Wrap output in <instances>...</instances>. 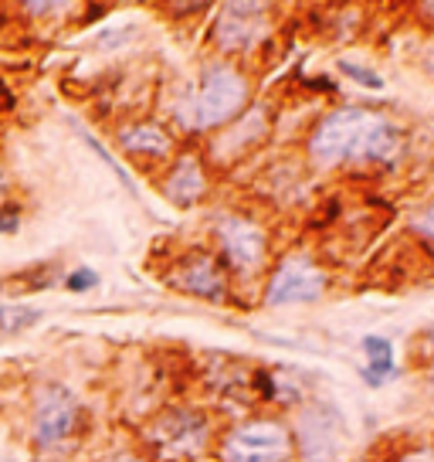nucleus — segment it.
Returning <instances> with one entry per match:
<instances>
[{
  "label": "nucleus",
  "mask_w": 434,
  "mask_h": 462,
  "mask_svg": "<svg viewBox=\"0 0 434 462\" xmlns=\"http://www.w3.org/2000/svg\"><path fill=\"white\" fill-rule=\"evenodd\" d=\"M404 136L401 126L376 109L343 106L319 119L309 136V157L319 167H343V163H387L401 153Z\"/></svg>",
  "instance_id": "obj_1"
},
{
  "label": "nucleus",
  "mask_w": 434,
  "mask_h": 462,
  "mask_svg": "<svg viewBox=\"0 0 434 462\" xmlns=\"http://www.w3.org/2000/svg\"><path fill=\"white\" fill-rule=\"evenodd\" d=\"M248 109V79L231 61H211L201 69L197 88L184 106V123L190 130H224Z\"/></svg>",
  "instance_id": "obj_2"
},
{
  "label": "nucleus",
  "mask_w": 434,
  "mask_h": 462,
  "mask_svg": "<svg viewBox=\"0 0 434 462\" xmlns=\"http://www.w3.org/2000/svg\"><path fill=\"white\" fill-rule=\"evenodd\" d=\"M211 439V421L197 408H167L146 425V446L157 459L197 462Z\"/></svg>",
  "instance_id": "obj_3"
},
{
  "label": "nucleus",
  "mask_w": 434,
  "mask_h": 462,
  "mask_svg": "<svg viewBox=\"0 0 434 462\" xmlns=\"http://www.w3.org/2000/svg\"><path fill=\"white\" fill-rule=\"evenodd\" d=\"M292 435L276 419H251L221 439V462H289Z\"/></svg>",
  "instance_id": "obj_4"
},
{
  "label": "nucleus",
  "mask_w": 434,
  "mask_h": 462,
  "mask_svg": "<svg viewBox=\"0 0 434 462\" xmlns=\"http://www.w3.org/2000/svg\"><path fill=\"white\" fill-rule=\"evenodd\" d=\"M217 245H221V265L228 275H258L268 262V235L258 221L241 215L224 217L217 225Z\"/></svg>",
  "instance_id": "obj_5"
},
{
  "label": "nucleus",
  "mask_w": 434,
  "mask_h": 462,
  "mask_svg": "<svg viewBox=\"0 0 434 462\" xmlns=\"http://www.w3.org/2000/svg\"><path fill=\"white\" fill-rule=\"evenodd\" d=\"M330 286V275L312 255H285L272 269V279L265 286V303L268 306H295L316 303Z\"/></svg>",
  "instance_id": "obj_6"
},
{
  "label": "nucleus",
  "mask_w": 434,
  "mask_h": 462,
  "mask_svg": "<svg viewBox=\"0 0 434 462\" xmlns=\"http://www.w3.org/2000/svg\"><path fill=\"white\" fill-rule=\"evenodd\" d=\"M268 7L265 4H228L214 21L211 42L224 55H241L251 51L268 34Z\"/></svg>",
  "instance_id": "obj_7"
},
{
  "label": "nucleus",
  "mask_w": 434,
  "mask_h": 462,
  "mask_svg": "<svg viewBox=\"0 0 434 462\" xmlns=\"http://www.w3.org/2000/svg\"><path fill=\"white\" fill-rule=\"evenodd\" d=\"M82 419V404L65 384H48L38 391L34 402V442L38 446H59L75 432V425Z\"/></svg>",
  "instance_id": "obj_8"
},
{
  "label": "nucleus",
  "mask_w": 434,
  "mask_h": 462,
  "mask_svg": "<svg viewBox=\"0 0 434 462\" xmlns=\"http://www.w3.org/2000/svg\"><path fill=\"white\" fill-rule=\"evenodd\" d=\"M174 282L187 296H197V300H207V303L228 300V289H231V279H228V269L221 265V259L211 255V252H201V248L187 252L184 259H176Z\"/></svg>",
  "instance_id": "obj_9"
},
{
  "label": "nucleus",
  "mask_w": 434,
  "mask_h": 462,
  "mask_svg": "<svg viewBox=\"0 0 434 462\" xmlns=\"http://www.w3.org/2000/svg\"><path fill=\"white\" fill-rule=\"evenodd\" d=\"M116 140L130 157H140V160L143 157L170 160L176 153L174 133L167 130L163 123H153V119H136V123H126V126L116 133Z\"/></svg>",
  "instance_id": "obj_10"
},
{
  "label": "nucleus",
  "mask_w": 434,
  "mask_h": 462,
  "mask_svg": "<svg viewBox=\"0 0 434 462\" xmlns=\"http://www.w3.org/2000/svg\"><path fill=\"white\" fill-rule=\"evenodd\" d=\"M163 194L176 204V208H194L207 194V171L203 160L194 153L176 157V163L170 167L167 180H163Z\"/></svg>",
  "instance_id": "obj_11"
},
{
  "label": "nucleus",
  "mask_w": 434,
  "mask_h": 462,
  "mask_svg": "<svg viewBox=\"0 0 434 462\" xmlns=\"http://www.w3.org/2000/svg\"><path fill=\"white\" fill-rule=\"evenodd\" d=\"M44 313L41 310H34V306H0V330L4 333H21L28 330V327H34L38 319H41Z\"/></svg>",
  "instance_id": "obj_12"
},
{
  "label": "nucleus",
  "mask_w": 434,
  "mask_h": 462,
  "mask_svg": "<svg viewBox=\"0 0 434 462\" xmlns=\"http://www.w3.org/2000/svg\"><path fill=\"white\" fill-rule=\"evenodd\" d=\"M78 136H82V140H86V143H88V150H92V153H99L102 163H105V167H109V171L116 173L119 180H122V188L130 190V194H140V190H136V184H132L130 171H126V167H122V163H119V160L113 157V153H109V146L102 143V140H95V136H92V133H88V130H78Z\"/></svg>",
  "instance_id": "obj_13"
},
{
  "label": "nucleus",
  "mask_w": 434,
  "mask_h": 462,
  "mask_svg": "<svg viewBox=\"0 0 434 462\" xmlns=\"http://www.w3.org/2000/svg\"><path fill=\"white\" fill-rule=\"evenodd\" d=\"M393 374H397V367H393V357H384V361H366V367H363V381H366L370 388H380V384H387Z\"/></svg>",
  "instance_id": "obj_14"
},
{
  "label": "nucleus",
  "mask_w": 434,
  "mask_h": 462,
  "mask_svg": "<svg viewBox=\"0 0 434 462\" xmlns=\"http://www.w3.org/2000/svg\"><path fill=\"white\" fill-rule=\"evenodd\" d=\"M339 72L347 75V79H353V82H360V86H366V88H384V79L376 72H370V69H363V65H353V61H347V58H339V65H336Z\"/></svg>",
  "instance_id": "obj_15"
},
{
  "label": "nucleus",
  "mask_w": 434,
  "mask_h": 462,
  "mask_svg": "<svg viewBox=\"0 0 434 462\" xmlns=\"http://www.w3.org/2000/svg\"><path fill=\"white\" fill-rule=\"evenodd\" d=\"M411 235H418L424 245H434V204H428L424 211L414 215V221H411Z\"/></svg>",
  "instance_id": "obj_16"
},
{
  "label": "nucleus",
  "mask_w": 434,
  "mask_h": 462,
  "mask_svg": "<svg viewBox=\"0 0 434 462\" xmlns=\"http://www.w3.org/2000/svg\"><path fill=\"white\" fill-rule=\"evenodd\" d=\"M95 286H99V275L92 273V269H86V265L65 275V289H68V292H88V289H95Z\"/></svg>",
  "instance_id": "obj_17"
},
{
  "label": "nucleus",
  "mask_w": 434,
  "mask_h": 462,
  "mask_svg": "<svg viewBox=\"0 0 434 462\" xmlns=\"http://www.w3.org/2000/svg\"><path fill=\"white\" fill-rule=\"evenodd\" d=\"M363 354H366V361H384V357H393V344L387 337H363Z\"/></svg>",
  "instance_id": "obj_18"
},
{
  "label": "nucleus",
  "mask_w": 434,
  "mask_h": 462,
  "mask_svg": "<svg viewBox=\"0 0 434 462\" xmlns=\"http://www.w3.org/2000/svg\"><path fill=\"white\" fill-rule=\"evenodd\" d=\"M21 228V211H17V204H4L0 208V235H14Z\"/></svg>",
  "instance_id": "obj_19"
},
{
  "label": "nucleus",
  "mask_w": 434,
  "mask_h": 462,
  "mask_svg": "<svg viewBox=\"0 0 434 462\" xmlns=\"http://www.w3.org/2000/svg\"><path fill=\"white\" fill-rule=\"evenodd\" d=\"M397 462H434V452H431V448H418V452H407V456H401Z\"/></svg>",
  "instance_id": "obj_20"
},
{
  "label": "nucleus",
  "mask_w": 434,
  "mask_h": 462,
  "mask_svg": "<svg viewBox=\"0 0 434 462\" xmlns=\"http://www.w3.org/2000/svg\"><path fill=\"white\" fill-rule=\"evenodd\" d=\"M102 462H146L143 456H132V452H116V456H109V459Z\"/></svg>",
  "instance_id": "obj_21"
},
{
  "label": "nucleus",
  "mask_w": 434,
  "mask_h": 462,
  "mask_svg": "<svg viewBox=\"0 0 434 462\" xmlns=\"http://www.w3.org/2000/svg\"><path fill=\"white\" fill-rule=\"evenodd\" d=\"M0 194H4V184H0Z\"/></svg>",
  "instance_id": "obj_22"
}]
</instances>
